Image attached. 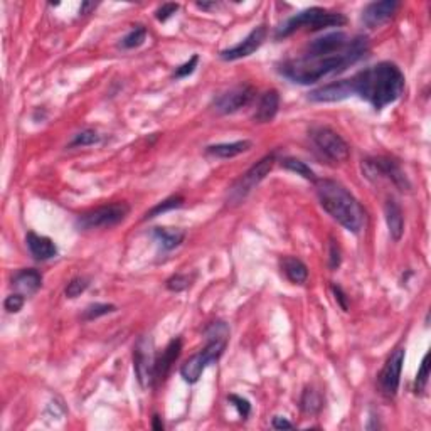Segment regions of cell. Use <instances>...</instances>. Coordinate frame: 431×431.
Returning <instances> with one entry per match:
<instances>
[{"label":"cell","instance_id":"obj_1","mask_svg":"<svg viewBox=\"0 0 431 431\" xmlns=\"http://www.w3.org/2000/svg\"><path fill=\"white\" fill-rule=\"evenodd\" d=\"M369 51V43L363 36H356L346 51L328 56H300L297 59L285 61L280 66V73L290 81L298 85L317 83L328 75L346 71L349 66L363 59Z\"/></svg>","mask_w":431,"mask_h":431},{"label":"cell","instance_id":"obj_2","mask_svg":"<svg viewBox=\"0 0 431 431\" xmlns=\"http://www.w3.org/2000/svg\"><path fill=\"white\" fill-rule=\"evenodd\" d=\"M404 86L403 71L389 61L371 66L349 80L352 96H360L377 112L400 100L404 93Z\"/></svg>","mask_w":431,"mask_h":431},{"label":"cell","instance_id":"obj_3","mask_svg":"<svg viewBox=\"0 0 431 431\" xmlns=\"http://www.w3.org/2000/svg\"><path fill=\"white\" fill-rule=\"evenodd\" d=\"M315 191L323 211L332 219L337 221L344 229L351 231L352 235H360L366 231V209L347 191V187H344L337 180L320 179L315 182Z\"/></svg>","mask_w":431,"mask_h":431},{"label":"cell","instance_id":"obj_4","mask_svg":"<svg viewBox=\"0 0 431 431\" xmlns=\"http://www.w3.org/2000/svg\"><path fill=\"white\" fill-rule=\"evenodd\" d=\"M346 22L347 19L344 17V14H340V12H332L322 9V7H310V9L298 12L297 15H293V17L286 19L285 22L280 24L277 32H275V38L285 39L303 27L310 29V31H322V29L327 27H340Z\"/></svg>","mask_w":431,"mask_h":431},{"label":"cell","instance_id":"obj_5","mask_svg":"<svg viewBox=\"0 0 431 431\" xmlns=\"http://www.w3.org/2000/svg\"><path fill=\"white\" fill-rule=\"evenodd\" d=\"M206 339H207V346L200 352L192 356L191 359H187L186 363L182 364V367H180V376H182V379L189 384H196L197 381L200 379V376H203V372L206 371V367L219 360V357L223 356L229 340L223 337H206Z\"/></svg>","mask_w":431,"mask_h":431},{"label":"cell","instance_id":"obj_6","mask_svg":"<svg viewBox=\"0 0 431 431\" xmlns=\"http://www.w3.org/2000/svg\"><path fill=\"white\" fill-rule=\"evenodd\" d=\"M275 162H277V154L273 152V154L263 157L258 163H254L251 169L246 170L244 174L233 184V187L229 189L228 204L235 206V204H240L241 200H244L246 196H248L253 189L260 186L266 175L272 172Z\"/></svg>","mask_w":431,"mask_h":431},{"label":"cell","instance_id":"obj_7","mask_svg":"<svg viewBox=\"0 0 431 431\" xmlns=\"http://www.w3.org/2000/svg\"><path fill=\"white\" fill-rule=\"evenodd\" d=\"M130 214V206L126 203L105 204L78 217V226L81 229H106L123 223Z\"/></svg>","mask_w":431,"mask_h":431},{"label":"cell","instance_id":"obj_8","mask_svg":"<svg viewBox=\"0 0 431 431\" xmlns=\"http://www.w3.org/2000/svg\"><path fill=\"white\" fill-rule=\"evenodd\" d=\"M310 138L314 145L322 152L323 155L332 162L342 163L346 162L351 155V149H349L347 142L335 130L330 126L317 125L310 129Z\"/></svg>","mask_w":431,"mask_h":431},{"label":"cell","instance_id":"obj_9","mask_svg":"<svg viewBox=\"0 0 431 431\" xmlns=\"http://www.w3.org/2000/svg\"><path fill=\"white\" fill-rule=\"evenodd\" d=\"M363 172L369 180L386 179L401 191H409V187H411L406 174L401 170L400 163L388 157H372L363 160Z\"/></svg>","mask_w":431,"mask_h":431},{"label":"cell","instance_id":"obj_10","mask_svg":"<svg viewBox=\"0 0 431 431\" xmlns=\"http://www.w3.org/2000/svg\"><path fill=\"white\" fill-rule=\"evenodd\" d=\"M155 347L150 335L138 337L133 347V369L138 384L142 388H150L155 381Z\"/></svg>","mask_w":431,"mask_h":431},{"label":"cell","instance_id":"obj_11","mask_svg":"<svg viewBox=\"0 0 431 431\" xmlns=\"http://www.w3.org/2000/svg\"><path fill=\"white\" fill-rule=\"evenodd\" d=\"M404 364V349L400 347L388 357L386 364L381 369L377 381H379V389L386 397H394L397 394L401 383V372H403Z\"/></svg>","mask_w":431,"mask_h":431},{"label":"cell","instance_id":"obj_12","mask_svg":"<svg viewBox=\"0 0 431 431\" xmlns=\"http://www.w3.org/2000/svg\"><path fill=\"white\" fill-rule=\"evenodd\" d=\"M256 89L251 85H240L231 88L214 100V110L219 115H231L240 112L253 101Z\"/></svg>","mask_w":431,"mask_h":431},{"label":"cell","instance_id":"obj_13","mask_svg":"<svg viewBox=\"0 0 431 431\" xmlns=\"http://www.w3.org/2000/svg\"><path fill=\"white\" fill-rule=\"evenodd\" d=\"M351 36L346 32H330V34L322 36V38L314 39L309 46L305 48V56H328L337 54V52L346 51L352 43Z\"/></svg>","mask_w":431,"mask_h":431},{"label":"cell","instance_id":"obj_14","mask_svg":"<svg viewBox=\"0 0 431 431\" xmlns=\"http://www.w3.org/2000/svg\"><path fill=\"white\" fill-rule=\"evenodd\" d=\"M266 36H268V29H266V26L254 27L253 31L249 32L243 41H241V43L236 44V46L221 51L219 57L223 61H238V59H243V57L251 56L254 51H258V49L261 48V44L265 43Z\"/></svg>","mask_w":431,"mask_h":431},{"label":"cell","instance_id":"obj_15","mask_svg":"<svg viewBox=\"0 0 431 431\" xmlns=\"http://www.w3.org/2000/svg\"><path fill=\"white\" fill-rule=\"evenodd\" d=\"M397 7H400V3H397L396 0H383V2H372V3H369V6L364 7L360 19H363L364 26L369 27V29L381 27L383 24L388 22V20L393 19V15L396 14Z\"/></svg>","mask_w":431,"mask_h":431},{"label":"cell","instance_id":"obj_16","mask_svg":"<svg viewBox=\"0 0 431 431\" xmlns=\"http://www.w3.org/2000/svg\"><path fill=\"white\" fill-rule=\"evenodd\" d=\"M180 352H182V340L179 337L172 339L170 342L167 344V347L162 351V354L155 360V384L163 383V381L167 379L172 366H174L175 360L179 359Z\"/></svg>","mask_w":431,"mask_h":431},{"label":"cell","instance_id":"obj_17","mask_svg":"<svg viewBox=\"0 0 431 431\" xmlns=\"http://www.w3.org/2000/svg\"><path fill=\"white\" fill-rule=\"evenodd\" d=\"M349 96H352L351 88H349V80L334 81V83L320 86V88L309 93V100L315 101V103H334V101L346 100Z\"/></svg>","mask_w":431,"mask_h":431},{"label":"cell","instance_id":"obj_18","mask_svg":"<svg viewBox=\"0 0 431 431\" xmlns=\"http://www.w3.org/2000/svg\"><path fill=\"white\" fill-rule=\"evenodd\" d=\"M26 243L29 251L34 256V260L48 261L57 256V246L51 238L36 235V233H29L26 236Z\"/></svg>","mask_w":431,"mask_h":431},{"label":"cell","instance_id":"obj_19","mask_svg":"<svg viewBox=\"0 0 431 431\" xmlns=\"http://www.w3.org/2000/svg\"><path fill=\"white\" fill-rule=\"evenodd\" d=\"M278 110H280V94H278L277 89H268V92L261 96L253 120L256 123L272 122L273 118L277 117Z\"/></svg>","mask_w":431,"mask_h":431},{"label":"cell","instance_id":"obj_20","mask_svg":"<svg viewBox=\"0 0 431 431\" xmlns=\"http://www.w3.org/2000/svg\"><path fill=\"white\" fill-rule=\"evenodd\" d=\"M384 216L386 224H388L389 235L394 241H400L404 233V216L401 211V206L394 199H388L384 204Z\"/></svg>","mask_w":431,"mask_h":431},{"label":"cell","instance_id":"obj_21","mask_svg":"<svg viewBox=\"0 0 431 431\" xmlns=\"http://www.w3.org/2000/svg\"><path fill=\"white\" fill-rule=\"evenodd\" d=\"M12 285L17 288L24 297L34 295L43 286V275L38 270H20L12 277Z\"/></svg>","mask_w":431,"mask_h":431},{"label":"cell","instance_id":"obj_22","mask_svg":"<svg viewBox=\"0 0 431 431\" xmlns=\"http://www.w3.org/2000/svg\"><path fill=\"white\" fill-rule=\"evenodd\" d=\"M253 147L251 140H238L231 143H216V145H209L206 149V154L209 157L216 159H233L238 155L244 154Z\"/></svg>","mask_w":431,"mask_h":431},{"label":"cell","instance_id":"obj_23","mask_svg":"<svg viewBox=\"0 0 431 431\" xmlns=\"http://www.w3.org/2000/svg\"><path fill=\"white\" fill-rule=\"evenodd\" d=\"M283 273L286 275V278L295 285H303L309 278V268L302 260L295 256H285L280 261Z\"/></svg>","mask_w":431,"mask_h":431},{"label":"cell","instance_id":"obj_24","mask_svg":"<svg viewBox=\"0 0 431 431\" xmlns=\"http://www.w3.org/2000/svg\"><path fill=\"white\" fill-rule=\"evenodd\" d=\"M154 238L157 240V243L162 246V249L166 251H172L177 246L182 244V241L186 240V233L182 229H167V228H154Z\"/></svg>","mask_w":431,"mask_h":431},{"label":"cell","instance_id":"obj_25","mask_svg":"<svg viewBox=\"0 0 431 431\" xmlns=\"http://www.w3.org/2000/svg\"><path fill=\"white\" fill-rule=\"evenodd\" d=\"M282 167H283V169L293 172V174L300 175V177H303V179L310 180V182H317V180H319L317 174H315V172L312 170L305 162H302L300 159H293V157L282 159Z\"/></svg>","mask_w":431,"mask_h":431},{"label":"cell","instance_id":"obj_26","mask_svg":"<svg viewBox=\"0 0 431 431\" xmlns=\"http://www.w3.org/2000/svg\"><path fill=\"white\" fill-rule=\"evenodd\" d=\"M182 206H184V197L182 196H170V197H167V199H163L162 203L155 204V206L152 207L149 212H147L145 217H143V221L154 219V217L162 216V214H166V212L172 211V209H179Z\"/></svg>","mask_w":431,"mask_h":431},{"label":"cell","instance_id":"obj_27","mask_svg":"<svg viewBox=\"0 0 431 431\" xmlns=\"http://www.w3.org/2000/svg\"><path fill=\"white\" fill-rule=\"evenodd\" d=\"M300 408L305 414H315L322 408V396L314 388H305L300 397Z\"/></svg>","mask_w":431,"mask_h":431},{"label":"cell","instance_id":"obj_28","mask_svg":"<svg viewBox=\"0 0 431 431\" xmlns=\"http://www.w3.org/2000/svg\"><path fill=\"white\" fill-rule=\"evenodd\" d=\"M101 142V137L98 135L96 130H92V129H86V130H81L80 133H76L75 137H73V140L69 142V149H76V147H89V145H94V143H100Z\"/></svg>","mask_w":431,"mask_h":431},{"label":"cell","instance_id":"obj_29","mask_svg":"<svg viewBox=\"0 0 431 431\" xmlns=\"http://www.w3.org/2000/svg\"><path fill=\"white\" fill-rule=\"evenodd\" d=\"M147 39V29L142 26H137L135 29H131L129 34L122 39L120 46L123 49H135L138 46H142Z\"/></svg>","mask_w":431,"mask_h":431},{"label":"cell","instance_id":"obj_30","mask_svg":"<svg viewBox=\"0 0 431 431\" xmlns=\"http://www.w3.org/2000/svg\"><path fill=\"white\" fill-rule=\"evenodd\" d=\"M113 312H117V307L112 305V303H93V305L86 307V310L83 312V320L89 322V320L105 317V315L113 314Z\"/></svg>","mask_w":431,"mask_h":431},{"label":"cell","instance_id":"obj_31","mask_svg":"<svg viewBox=\"0 0 431 431\" xmlns=\"http://www.w3.org/2000/svg\"><path fill=\"white\" fill-rule=\"evenodd\" d=\"M430 379V354H426L423 357V363L420 371L416 374V381H414V391L423 393L426 389V384H428Z\"/></svg>","mask_w":431,"mask_h":431},{"label":"cell","instance_id":"obj_32","mask_svg":"<svg viewBox=\"0 0 431 431\" xmlns=\"http://www.w3.org/2000/svg\"><path fill=\"white\" fill-rule=\"evenodd\" d=\"M88 286H89L88 278L75 277L71 282L68 283V285H66L64 293H66V297H68V298H76V297H80V295L83 293V291H86V288H88Z\"/></svg>","mask_w":431,"mask_h":431},{"label":"cell","instance_id":"obj_33","mask_svg":"<svg viewBox=\"0 0 431 431\" xmlns=\"http://www.w3.org/2000/svg\"><path fill=\"white\" fill-rule=\"evenodd\" d=\"M191 283H192V278L189 277V275L177 273V275H172L169 280L166 282V286H167V290H170V291H184L191 286Z\"/></svg>","mask_w":431,"mask_h":431},{"label":"cell","instance_id":"obj_34","mask_svg":"<svg viewBox=\"0 0 431 431\" xmlns=\"http://www.w3.org/2000/svg\"><path fill=\"white\" fill-rule=\"evenodd\" d=\"M228 401L235 406V408L238 409V414H240L243 420H246V418L249 416V413H251V403H249L246 397L238 396V394H229Z\"/></svg>","mask_w":431,"mask_h":431},{"label":"cell","instance_id":"obj_35","mask_svg":"<svg viewBox=\"0 0 431 431\" xmlns=\"http://www.w3.org/2000/svg\"><path fill=\"white\" fill-rule=\"evenodd\" d=\"M24 303H26V297L22 293H12L6 298L3 302V309H6L9 314H17V312L22 310Z\"/></svg>","mask_w":431,"mask_h":431},{"label":"cell","instance_id":"obj_36","mask_svg":"<svg viewBox=\"0 0 431 431\" xmlns=\"http://www.w3.org/2000/svg\"><path fill=\"white\" fill-rule=\"evenodd\" d=\"M340 261H342V256H340V248L337 241H335L334 238H330V244H328V266H330V270H337L340 266Z\"/></svg>","mask_w":431,"mask_h":431},{"label":"cell","instance_id":"obj_37","mask_svg":"<svg viewBox=\"0 0 431 431\" xmlns=\"http://www.w3.org/2000/svg\"><path fill=\"white\" fill-rule=\"evenodd\" d=\"M197 63H199V56L194 54V56L191 57V59L187 61V63H184L182 66H179V68L175 69L174 78H177V80H180V78H187L189 75H192V73L196 71Z\"/></svg>","mask_w":431,"mask_h":431},{"label":"cell","instance_id":"obj_38","mask_svg":"<svg viewBox=\"0 0 431 431\" xmlns=\"http://www.w3.org/2000/svg\"><path fill=\"white\" fill-rule=\"evenodd\" d=\"M177 10L179 3H163L162 7H159V9L155 10V17H157L160 22H166V20H169Z\"/></svg>","mask_w":431,"mask_h":431},{"label":"cell","instance_id":"obj_39","mask_svg":"<svg viewBox=\"0 0 431 431\" xmlns=\"http://www.w3.org/2000/svg\"><path fill=\"white\" fill-rule=\"evenodd\" d=\"M332 291H334V295H335V300H337V303L340 305V309H342L344 312H349V298H347V295L344 293V290L340 288L339 285H332Z\"/></svg>","mask_w":431,"mask_h":431},{"label":"cell","instance_id":"obj_40","mask_svg":"<svg viewBox=\"0 0 431 431\" xmlns=\"http://www.w3.org/2000/svg\"><path fill=\"white\" fill-rule=\"evenodd\" d=\"M272 425H273L275 430H291V428H293V423L286 420L285 416H275Z\"/></svg>","mask_w":431,"mask_h":431},{"label":"cell","instance_id":"obj_41","mask_svg":"<svg viewBox=\"0 0 431 431\" xmlns=\"http://www.w3.org/2000/svg\"><path fill=\"white\" fill-rule=\"evenodd\" d=\"M152 428H154L155 431H162L163 430L162 418H160L159 414H154V418H152Z\"/></svg>","mask_w":431,"mask_h":431},{"label":"cell","instance_id":"obj_42","mask_svg":"<svg viewBox=\"0 0 431 431\" xmlns=\"http://www.w3.org/2000/svg\"><path fill=\"white\" fill-rule=\"evenodd\" d=\"M94 7H96V3H93V2H85L83 6H81V9H80V14H88L89 10L92 9H94Z\"/></svg>","mask_w":431,"mask_h":431},{"label":"cell","instance_id":"obj_43","mask_svg":"<svg viewBox=\"0 0 431 431\" xmlns=\"http://www.w3.org/2000/svg\"><path fill=\"white\" fill-rule=\"evenodd\" d=\"M197 7H199V9H212V7H216V3L212 2V3H207V2H197Z\"/></svg>","mask_w":431,"mask_h":431}]
</instances>
